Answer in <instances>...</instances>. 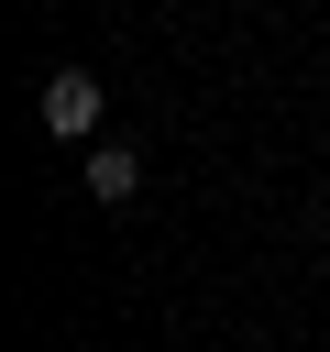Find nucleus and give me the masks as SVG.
Masks as SVG:
<instances>
[{"label": "nucleus", "mask_w": 330, "mask_h": 352, "mask_svg": "<svg viewBox=\"0 0 330 352\" xmlns=\"http://www.w3.org/2000/svg\"><path fill=\"white\" fill-rule=\"evenodd\" d=\"M33 110H44V132H55V143H88V132H99V77H88V66H55Z\"/></svg>", "instance_id": "1"}, {"label": "nucleus", "mask_w": 330, "mask_h": 352, "mask_svg": "<svg viewBox=\"0 0 330 352\" xmlns=\"http://www.w3.org/2000/svg\"><path fill=\"white\" fill-rule=\"evenodd\" d=\"M132 187H143V165H132V143H88V198H99V209H121Z\"/></svg>", "instance_id": "2"}]
</instances>
